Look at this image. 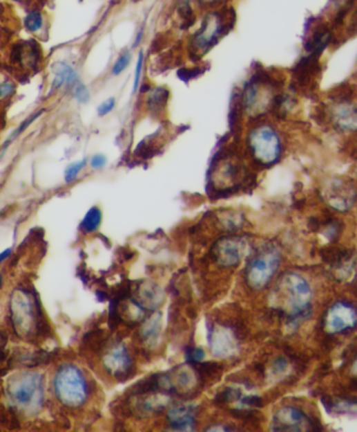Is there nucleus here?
<instances>
[{
    "label": "nucleus",
    "mask_w": 357,
    "mask_h": 432,
    "mask_svg": "<svg viewBox=\"0 0 357 432\" xmlns=\"http://www.w3.org/2000/svg\"><path fill=\"white\" fill-rule=\"evenodd\" d=\"M115 107V99L111 97V98L107 99V100H105L104 102L99 105V107H97V115L101 117L106 116V115H108L109 113L113 111Z\"/></svg>",
    "instance_id": "nucleus-33"
},
{
    "label": "nucleus",
    "mask_w": 357,
    "mask_h": 432,
    "mask_svg": "<svg viewBox=\"0 0 357 432\" xmlns=\"http://www.w3.org/2000/svg\"><path fill=\"white\" fill-rule=\"evenodd\" d=\"M11 253L12 249H6V251H3V253H0V264H1V263L7 259V258H9L10 255H11Z\"/></svg>",
    "instance_id": "nucleus-38"
},
{
    "label": "nucleus",
    "mask_w": 357,
    "mask_h": 432,
    "mask_svg": "<svg viewBox=\"0 0 357 432\" xmlns=\"http://www.w3.org/2000/svg\"><path fill=\"white\" fill-rule=\"evenodd\" d=\"M229 19H231V17H229L226 13L223 14V12L209 14L204 18L200 31L191 39L192 54L198 58L212 48L232 26Z\"/></svg>",
    "instance_id": "nucleus-7"
},
{
    "label": "nucleus",
    "mask_w": 357,
    "mask_h": 432,
    "mask_svg": "<svg viewBox=\"0 0 357 432\" xmlns=\"http://www.w3.org/2000/svg\"><path fill=\"white\" fill-rule=\"evenodd\" d=\"M278 297L282 298V303L275 308L280 316L285 318L290 328H297L302 321L309 319L311 316V288L301 276L288 273L278 283Z\"/></svg>",
    "instance_id": "nucleus-1"
},
{
    "label": "nucleus",
    "mask_w": 357,
    "mask_h": 432,
    "mask_svg": "<svg viewBox=\"0 0 357 432\" xmlns=\"http://www.w3.org/2000/svg\"><path fill=\"white\" fill-rule=\"evenodd\" d=\"M240 404L242 407H255V408H261L264 406V402L262 397L259 395H247V397H241Z\"/></svg>",
    "instance_id": "nucleus-30"
},
{
    "label": "nucleus",
    "mask_w": 357,
    "mask_h": 432,
    "mask_svg": "<svg viewBox=\"0 0 357 432\" xmlns=\"http://www.w3.org/2000/svg\"><path fill=\"white\" fill-rule=\"evenodd\" d=\"M202 3H208V5H215V3H220L224 0H202Z\"/></svg>",
    "instance_id": "nucleus-39"
},
{
    "label": "nucleus",
    "mask_w": 357,
    "mask_h": 432,
    "mask_svg": "<svg viewBox=\"0 0 357 432\" xmlns=\"http://www.w3.org/2000/svg\"><path fill=\"white\" fill-rule=\"evenodd\" d=\"M324 200L338 212H347L355 204V186L350 180L332 178L324 188Z\"/></svg>",
    "instance_id": "nucleus-12"
},
{
    "label": "nucleus",
    "mask_w": 357,
    "mask_h": 432,
    "mask_svg": "<svg viewBox=\"0 0 357 432\" xmlns=\"http://www.w3.org/2000/svg\"><path fill=\"white\" fill-rule=\"evenodd\" d=\"M267 87V83L260 79L251 81L243 93L242 102L245 113L258 116L264 113L269 105H275L276 98Z\"/></svg>",
    "instance_id": "nucleus-13"
},
{
    "label": "nucleus",
    "mask_w": 357,
    "mask_h": 432,
    "mask_svg": "<svg viewBox=\"0 0 357 432\" xmlns=\"http://www.w3.org/2000/svg\"><path fill=\"white\" fill-rule=\"evenodd\" d=\"M324 236L330 241V242H336L340 238V233H342V223L336 219H329L327 222L325 223Z\"/></svg>",
    "instance_id": "nucleus-25"
},
{
    "label": "nucleus",
    "mask_w": 357,
    "mask_h": 432,
    "mask_svg": "<svg viewBox=\"0 0 357 432\" xmlns=\"http://www.w3.org/2000/svg\"><path fill=\"white\" fill-rule=\"evenodd\" d=\"M168 95H169V93L167 92L166 89H153L151 93H150L149 100H148L150 109L153 111H158L164 109L166 102H167Z\"/></svg>",
    "instance_id": "nucleus-23"
},
{
    "label": "nucleus",
    "mask_w": 357,
    "mask_h": 432,
    "mask_svg": "<svg viewBox=\"0 0 357 432\" xmlns=\"http://www.w3.org/2000/svg\"><path fill=\"white\" fill-rule=\"evenodd\" d=\"M170 428L174 431H193L196 427L195 409L193 406L176 405L167 415Z\"/></svg>",
    "instance_id": "nucleus-17"
},
{
    "label": "nucleus",
    "mask_w": 357,
    "mask_h": 432,
    "mask_svg": "<svg viewBox=\"0 0 357 432\" xmlns=\"http://www.w3.org/2000/svg\"><path fill=\"white\" fill-rule=\"evenodd\" d=\"M10 310L14 330L20 338L32 339L35 338L34 336L48 334V326L35 294L26 289L14 291Z\"/></svg>",
    "instance_id": "nucleus-2"
},
{
    "label": "nucleus",
    "mask_w": 357,
    "mask_h": 432,
    "mask_svg": "<svg viewBox=\"0 0 357 432\" xmlns=\"http://www.w3.org/2000/svg\"><path fill=\"white\" fill-rule=\"evenodd\" d=\"M186 364L196 365L202 362L206 358L204 350L200 348H188L186 350Z\"/></svg>",
    "instance_id": "nucleus-28"
},
{
    "label": "nucleus",
    "mask_w": 357,
    "mask_h": 432,
    "mask_svg": "<svg viewBox=\"0 0 357 432\" xmlns=\"http://www.w3.org/2000/svg\"><path fill=\"white\" fill-rule=\"evenodd\" d=\"M52 72L54 73V80L52 87L56 90L62 87H75L78 83L79 76L76 71L63 62H55L52 66Z\"/></svg>",
    "instance_id": "nucleus-19"
},
{
    "label": "nucleus",
    "mask_w": 357,
    "mask_h": 432,
    "mask_svg": "<svg viewBox=\"0 0 357 432\" xmlns=\"http://www.w3.org/2000/svg\"><path fill=\"white\" fill-rule=\"evenodd\" d=\"M130 62H131V54L129 52H125L124 54H122L117 58V62H115V66H113V74L115 75V76L122 74L128 68Z\"/></svg>",
    "instance_id": "nucleus-29"
},
{
    "label": "nucleus",
    "mask_w": 357,
    "mask_h": 432,
    "mask_svg": "<svg viewBox=\"0 0 357 432\" xmlns=\"http://www.w3.org/2000/svg\"><path fill=\"white\" fill-rule=\"evenodd\" d=\"M247 242L240 236H225L217 240L211 249V255L222 267H236L242 260Z\"/></svg>",
    "instance_id": "nucleus-10"
},
{
    "label": "nucleus",
    "mask_w": 357,
    "mask_h": 432,
    "mask_svg": "<svg viewBox=\"0 0 357 432\" xmlns=\"http://www.w3.org/2000/svg\"><path fill=\"white\" fill-rule=\"evenodd\" d=\"M54 393L63 406L80 408L89 397L88 383L76 365L63 364L55 375Z\"/></svg>",
    "instance_id": "nucleus-4"
},
{
    "label": "nucleus",
    "mask_w": 357,
    "mask_h": 432,
    "mask_svg": "<svg viewBox=\"0 0 357 432\" xmlns=\"http://www.w3.org/2000/svg\"><path fill=\"white\" fill-rule=\"evenodd\" d=\"M322 259L327 264L330 265L332 269L338 273L336 276L340 279H346L350 276L351 269H354L355 255L354 251L350 249H340V247H327L320 251Z\"/></svg>",
    "instance_id": "nucleus-16"
},
{
    "label": "nucleus",
    "mask_w": 357,
    "mask_h": 432,
    "mask_svg": "<svg viewBox=\"0 0 357 432\" xmlns=\"http://www.w3.org/2000/svg\"><path fill=\"white\" fill-rule=\"evenodd\" d=\"M241 391L237 388H233V387H226L223 390L219 391L216 395H215V403L216 404H225V403H230V402H235L237 399H240Z\"/></svg>",
    "instance_id": "nucleus-24"
},
{
    "label": "nucleus",
    "mask_w": 357,
    "mask_h": 432,
    "mask_svg": "<svg viewBox=\"0 0 357 432\" xmlns=\"http://www.w3.org/2000/svg\"><path fill=\"white\" fill-rule=\"evenodd\" d=\"M87 160L83 159L81 161L74 162L70 163V165L66 168L64 172V179L66 183H72L80 175V172H82L83 168L86 166Z\"/></svg>",
    "instance_id": "nucleus-27"
},
{
    "label": "nucleus",
    "mask_w": 357,
    "mask_h": 432,
    "mask_svg": "<svg viewBox=\"0 0 357 432\" xmlns=\"http://www.w3.org/2000/svg\"><path fill=\"white\" fill-rule=\"evenodd\" d=\"M8 397L20 413L35 415L44 406V377L36 371L16 375L8 385Z\"/></svg>",
    "instance_id": "nucleus-3"
},
{
    "label": "nucleus",
    "mask_w": 357,
    "mask_h": 432,
    "mask_svg": "<svg viewBox=\"0 0 357 432\" xmlns=\"http://www.w3.org/2000/svg\"><path fill=\"white\" fill-rule=\"evenodd\" d=\"M137 299H135L145 309L156 310L162 304L165 295L162 288L152 282H145L137 287Z\"/></svg>",
    "instance_id": "nucleus-18"
},
{
    "label": "nucleus",
    "mask_w": 357,
    "mask_h": 432,
    "mask_svg": "<svg viewBox=\"0 0 357 432\" xmlns=\"http://www.w3.org/2000/svg\"><path fill=\"white\" fill-rule=\"evenodd\" d=\"M247 147L251 157L260 165H273L281 158V138L269 125L253 127L247 136Z\"/></svg>",
    "instance_id": "nucleus-6"
},
{
    "label": "nucleus",
    "mask_w": 357,
    "mask_h": 432,
    "mask_svg": "<svg viewBox=\"0 0 357 432\" xmlns=\"http://www.w3.org/2000/svg\"><path fill=\"white\" fill-rule=\"evenodd\" d=\"M208 341L211 352L217 358H230L237 350V336L232 330L213 324L208 325Z\"/></svg>",
    "instance_id": "nucleus-14"
},
{
    "label": "nucleus",
    "mask_w": 357,
    "mask_h": 432,
    "mask_svg": "<svg viewBox=\"0 0 357 432\" xmlns=\"http://www.w3.org/2000/svg\"><path fill=\"white\" fill-rule=\"evenodd\" d=\"M107 164V158L106 156L103 155V154H95V156H93L90 159V165L91 168H95V170H101V168H104Z\"/></svg>",
    "instance_id": "nucleus-35"
},
{
    "label": "nucleus",
    "mask_w": 357,
    "mask_h": 432,
    "mask_svg": "<svg viewBox=\"0 0 357 432\" xmlns=\"http://www.w3.org/2000/svg\"><path fill=\"white\" fill-rule=\"evenodd\" d=\"M332 123L342 132H354L356 129V105L348 98H338L330 107Z\"/></svg>",
    "instance_id": "nucleus-15"
},
{
    "label": "nucleus",
    "mask_w": 357,
    "mask_h": 432,
    "mask_svg": "<svg viewBox=\"0 0 357 432\" xmlns=\"http://www.w3.org/2000/svg\"><path fill=\"white\" fill-rule=\"evenodd\" d=\"M318 30L314 32L313 36H311L307 42V51L309 55L314 57H318L322 52L327 44L331 40V32L329 28L326 26H318Z\"/></svg>",
    "instance_id": "nucleus-21"
},
{
    "label": "nucleus",
    "mask_w": 357,
    "mask_h": 432,
    "mask_svg": "<svg viewBox=\"0 0 357 432\" xmlns=\"http://www.w3.org/2000/svg\"><path fill=\"white\" fill-rule=\"evenodd\" d=\"M103 366L113 378L125 382L135 372V363L123 343L113 345L103 356Z\"/></svg>",
    "instance_id": "nucleus-8"
},
{
    "label": "nucleus",
    "mask_w": 357,
    "mask_h": 432,
    "mask_svg": "<svg viewBox=\"0 0 357 432\" xmlns=\"http://www.w3.org/2000/svg\"><path fill=\"white\" fill-rule=\"evenodd\" d=\"M144 54L143 52L139 53V58H137V66H135V81H133V93L137 92L139 89V81H141L142 70H143Z\"/></svg>",
    "instance_id": "nucleus-34"
},
{
    "label": "nucleus",
    "mask_w": 357,
    "mask_h": 432,
    "mask_svg": "<svg viewBox=\"0 0 357 432\" xmlns=\"http://www.w3.org/2000/svg\"><path fill=\"white\" fill-rule=\"evenodd\" d=\"M42 24H44V17H42L41 13L37 11L30 12L24 20V26L30 33L39 32L41 30Z\"/></svg>",
    "instance_id": "nucleus-26"
},
{
    "label": "nucleus",
    "mask_w": 357,
    "mask_h": 432,
    "mask_svg": "<svg viewBox=\"0 0 357 432\" xmlns=\"http://www.w3.org/2000/svg\"><path fill=\"white\" fill-rule=\"evenodd\" d=\"M74 95L77 101L82 105H86L90 99V93L87 90L86 87L79 82L74 87Z\"/></svg>",
    "instance_id": "nucleus-31"
},
{
    "label": "nucleus",
    "mask_w": 357,
    "mask_h": 432,
    "mask_svg": "<svg viewBox=\"0 0 357 432\" xmlns=\"http://www.w3.org/2000/svg\"><path fill=\"white\" fill-rule=\"evenodd\" d=\"M15 91V85L10 81L0 83V99H5L13 94Z\"/></svg>",
    "instance_id": "nucleus-37"
},
{
    "label": "nucleus",
    "mask_w": 357,
    "mask_h": 432,
    "mask_svg": "<svg viewBox=\"0 0 357 432\" xmlns=\"http://www.w3.org/2000/svg\"><path fill=\"white\" fill-rule=\"evenodd\" d=\"M281 262L279 249L271 244L260 245L249 255L245 271V281L249 287L255 291L264 288L273 279Z\"/></svg>",
    "instance_id": "nucleus-5"
},
{
    "label": "nucleus",
    "mask_w": 357,
    "mask_h": 432,
    "mask_svg": "<svg viewBox=\"0 0 357 432\" xmlns=\"http://www.w3.org/2000/svg\"><path fill=\"white\" fill-rule=\"evenodd\" d=\"M162 312H155L145 322L141 330V338L148 348H153L157 344L162 332Z\"/></svg>",
    "instance_id": "nucleus-20"
},
{
    "label": "nucleus",
    "mask_w": 357,
    "mask_h": 432,
    "mask_svg": "<svg viewBox=\"0 0 357 432\" xmlns=\"http://www.w3.org/2000/svg\"><path fill=\"white\" fill-rule=\"evenodd\" d=\"M1 285H3V277L0 275V288H1Z\"/></svg>",
    "instance_id": "nucleus-41"
},
{
    "label": "nucleus",
    "mask_w": 357,
    "mask_h": 432,
    "mask_svg": "<svg viewBox=\"0 0 357 432\" xmlns=\"http://www.w3.org/2000/svg\"><path fill=\"white\" fill-rule=\"evenodd\" d=\"M356 309L349 302L340 301L329 308L324 318V328L331 334H346L356 326Z\"/></svg>",
    "instance_id": "nucleus-11"
},
{
    "label": "nucleus",
    "mask_w": 357,
    "mask_h": 432,
    "mask_svg": "<svg viewBox=\"0 0 357 432\" xmlns=\"http://www.w3.org/2000/svg\"><path fill=\"white\" fill-rule=\"evenodd\" d=\"M101 223H102V212H101L100 208L93 206L85 215L84 219L81 223V229L83 232L90 234V233H95L99 229Z\"/></svg>",
    "instance_id": "nucleus-22"
},
{
    "label": "nucleus",
    "mask_w": 357,
    "mask_h": 432,
    "mask_svg": "<svg viewBox=\"0 0 357 432\" xmlns=\"http://www.w3.org/2000/svg\"><path fill=\"white\" fill-rule=\"evenodd\" d=\"M287 368L288 361L287 359L284 358V357H279V358L273 362V371L275 375H282V373L285 372Z\"/></svg>",
    "instance_id": "nucleus-36"
},
{
    "label": "nucleus",
    "mask_w": 357,
    "mask_h": 432,
    "mask_svg": "<svg viewBox=\"0 0 357 432\" xmlns=\"http://www.w3.org/2000/svg\"><path fill=\"white\" fill-rule=\"evenodd\" d=\"M38 116H39V115H35V116L32 117V118L28 119V120L24 121V123H22V125H20L19 127H17V129H16V131L14 132V133L12 134L11 136H10L9 139H8L7 141H6V143L3 144V151H6V150H7V147H9L10 144H11L12 142H13L14 140H15L16 138L18 137V136H20V134H21L22 132H23L24 129H26V127H28V125L32 123V121L34 120V119L37 118Z\"/></svg>",
    "instance_id": "nucleus-32"
},
{
    "label": "nucleus",
    "mask_w": 357,
    "mask_h": 432,
    "mask_svg": "<svg viewBox=\"0 0 357 432\" xmlns=\"http://www.w3.org/2000/svg\"><path fill=\"white\" fill-rule=\"evenodd\" d=\"M144 32L141 31L139 34H137V39L135 42V46H137L139 44V42H141L142 38H143Z\"/></svg>",
    "instance_id": "nucleus-40"
},
{
    "label": "nucleus",
    "mask_w": 357,
    "mask_h": 432,
    "mask_svg": "<svg viewBox=\"0 0 357 432\" xmlns=\"http://www.w3.org/2000/svg\"><path fill=\"white\" fill-rule=\"evenodd\" d=\"M273 431H320L322 426L316 425L303 411L296 407L286 406L273 415Z\"/></svg>",
    "instance_id": "nucleus-9"
}]
</instances>
